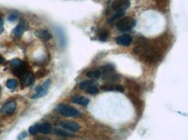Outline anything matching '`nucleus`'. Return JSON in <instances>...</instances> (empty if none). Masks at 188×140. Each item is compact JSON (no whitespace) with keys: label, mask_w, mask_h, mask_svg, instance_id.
<instances>
[{"label":"nucleus","mask_w":188,"mask_h":140,"mask_svg":"<svg viewBox=\"0 0 188 140\" xmlns=\"http://www.w3.org/2000/svg\"><path fill=\"white\" fill-rule=\"evenodd\" d=\"M60 126H62L63 129L69 131H73V132H76L81 129L80 125L76 122H75V121L63 120L60 123Z\"/></svg>","instance_id":"6"},{"label":"nucleus","mask_w":188,"mask_h":140,"mask_svg":"<svg viewBox=\"0 0 188 140\" xmlns=\"http://www.w3.org/2000/svg\"><path fill=\"white\" fill-rule=\"evenodd\" d=\"M71 101L73 103H76L78 105H81V106H87L89 102V100L86 98V97L81 96V95H75L72 97L71 99Z\"/></svg>","instance_id":"12"},{"label":"nucleus","mask_w":188,"mask_h":140,"mask_svg":"<svg viewBox=\"0 0 188 140\" xmlns=\"http://www.w3.org/2000/svg\"><path fill=\"white\" fill-rule=\"evenodd\" d=\"M10 65L14 68L16 71V74L22 75L24 73H25V64L24 62H22L19 59H14L10 62Z\"/></svg>","instance_id":"7"},{"label":"nucleus","mask_w":188,"mask_h":140,"mask_svg":"<svg viewBox=\"0 0 188 140\" xmlns=\"http://www.w3.org/2000/svg\"><path fill=\"white\" fill-rule=\"evenodd\" d=\"M29 132L30 135H37L38 133V126H37V125L30 126L29 128Z\"/></svg>","instance_id":"20"},{"label":"nucleus","mask_w":188,"mask_h":140,"mask_svg":"<svg viewBox=\"0 0 188 140\" xmlns=\"http://www.w3.org/2000/svg\"><path fill=\"white\" fill-rule=\"evenodd\" d=\"M108 36V32H107V31H103V32H101V34H100V39H101V41H106Z\"/></svg>","instance_id":"23"},{"label":"nucleus","mask_w":188,"mask_h":140,"mask_svg":"<svg viewBox=\"0 0 188 140\" xmlns=\"http://www.w3.org/2000/svg\"><path fill=\"white\" fill-rule=\"evenodd\" d=\"M56 111L65 117H77L81 114L76 108L65 104H60L56 107Z\"/></svg>","instance_id":"1"},{"label":"nucleus","mask_w":188,"mask_h":140,"mask_svg":"<svg viewBox=\"0 0 188 140\" xmlns=\"http://www.w3.org/2000/svg\"><path fill=\"white\" fill-rule=\"evenodd\" d=\"M0 93H1V87H0Z\"/></svg>","instance_id":"28"},{"label":"nucleus","mask_w":188,"mask_h":140,"mask_svg":"<svg viewBox=\"0 0 188 140\" xmlns=\"http://www.w3.org/2000/svg\"><path fill=\"white\" fill-rule=\"evenodd\" d=\"M16 109H17V102L15 100H10L5 103L1 107V113L5 116H10L14 113Z\"/></svg>","instance_id":"4"},{"label":"nucleus","mask_w":188,"mask_h":140,"mask_svg":"<svg viewBox=\"0 0 188 140\" xmlns=\"http://www.w3.org/2000/svg\"><path fill=\"white\" fill-rule=\"evenodd\" d=\"M51 85V81L50 80H47L41 85L36 88V93L32 96V99H38L41 97L44 96L47 93L49 87Z\"/></svg>","instance_id":"3"},{"label":"nucleus","mask_w":188,"mask_h":140,"mask_svg":"<svg viewBox=\"0 0 188 140\" xmlns=\"http://www.w3.org/2000/svg\"><path fill=\"white\" fill-rule=\"evenodd\" d=\"M135 25H136L135 19L129 17H126L118 20L116 24V28L120 31H125V30L132 29Z\"/></svg>","instance_id":"2"},{"label":"nucleus","mask_w":188,"mask_h":140,"mask_svg":"<svg viewBox=\"0 0 188 140\" xmlns=\"http://www.w3.org/2000/svg\"><path fill=\"white\" fill-rule=\"evenodd\" d=\"M35 36L44 41H49L52 38V35L45 29H38L35 31Z\"/></svg>","instance_id":"10"},{"label":"nucleus","mask_w":188,"mask_h":140,"mask_svg":"<svg viewBox=\"0 0 188 140\" xmlns=\"http://www.w3.org/2000/svg\"><path fill=\"white\" fill-rule=\"evenodd\" d=\"M101 90L103 91H117V92H124V87H121L120 85H116V86H112V85H106L101 87Z\"/></svg>","instance_id":"14"},{"label":"nucleus","mask_w":188,"mask_h":140,"mask_svg":"<svg viewBox=\"0 0 188 140\" xmlns=\"http://www.w3.org/2000/svg\"><path fill=\"white\" fill-rule=\"evenodd\" d=\"M85 90H86V92H87L88 93H90V94H96V93H99V89H98L97 87H94V86L88 87Z\"/></svg>","instance_id":"19"},{"label":"nucleus","mask_w":188,"mask_h":140,"mask_svg":"<svg viewBox=\"0 0 188 140\" xmlns=\"http://www.w3.org/2000/svg\"><path fill=\"white\" fill-rule=\"evenodd\" d=\"M21 81L25 86L31 85L34 81L33 74L30 72H25L21 75Z\"/></svg>","instance_id":"11"},{"label":"nucleus","mask_w":188,"mask_h":140,"mask_svg":"<svg viewBox=\"0 0 188 140\" xmlns=\"http://www.w3.org/2000/svg\"><path fill=\"white\" fill-rule=\"evenodd\" d=\"M28 29H29V24H27V22L24 20H21L19 24L17 25V27L13 30V33L17 37H21Z\"/></svg>","instance_id":"8"},{"label":"nucleus","mask_w":188,"mask_h":140,"mask_svg":"<svg viewBox=\"0 0 188 140\" xmlns=\"http://www.w3.org/2000/svg\"><path fill=\"white\" fill-rule=\"evenodd\" d=\"M130 6L129 0H115L112 4V8L116 12H124Z\"/></svg>","instance_id":"5"},{"label":"nucleus","mask_w":188,"mask_h":140,"mask_svg":"<svg viewBox=\"0 0 188 140\" xmlns=\"http://www.w3.org/2000/svg\"><path fill=\"white\" fill-rule=\"evenodd\" d=\"M87 76L92 79H99L101 76L100 70H91L87 73Z\"/></svg>","instance_id":"15"},{"label":"nucleus","mask_w":188,"mask_h":140,"mask_svg":"<svg viewBox=\"0 0 188 140\" xmlns=\"http://www.w3.org/2000/svg\"><path fill=\"white\" fill-rule=\"evenodd\" d=\"M4 31V21L0 18V35L3 33Z\"/></svg>","instance_id":"25"},{"label":"nucleus","mask_w":188,"mask_h":140,"mask_svg":"<svg viewBox=\"0 0 188 140\" xmlns=\"http://www.w3.org/2000/svg\"><path fill=\"white\" fill-rule=\"evenodd\" d=\"M55 133H56L57 135L63 136V137H73L72 134H70V133H69V132H66V131H64L58 130V129L55 130Z\"/></svg>","instance_id":"21"},{"label":"nucleus","mask_w":188,"mask_h":140,"mask_svg":"<svg viewBox=\"0 0 188 140\" xmlns=\"http://www.w3.org/2000/svg\"><path fill=\"white\" fill-rule=\"evenodd\" d=\"M123 15H124V12H116V14L112 15L108 19V23L110 24V23L116 21V20H117L118 18H121V17H123Z\"/></svg>","instance_id":"17"},{"label":"nucleus","mask_w":188,"mask_h":140,"mask_svg":"<svg viewBox=\"0 0 188 140\" xmlns=\"http://www.w3.org/2000/svg\"><path fill=\"white\" fill-rule=\"evenodd\" d=\"M18 13H12V14H10V16L8 17V20L10 22H14V21L18 19Z\"/></svg>","instance_id":"22"},{"label":"nucleus","mask_w":188,"mask_h":140,"mask_svg":"<svg viewBox=\"0 0 188 140\" xmlns=\"http://www.w3.org/2000/svg\"><path fill=\"white\" fill-rule=\"evenodd\" d=\"M18 81L15 80V79H10L6 81V87L9 88V89H15L16 87H18Z\"/></svg>","instance_id":"16"},{"label":"nucleus","mask_w":188,"mask_h":140,"mask_svg":"<svg viewBox=\"0 0 188 140\" xmlns=\"http://www.w3.org/2000/svg\"><path fill=\"white\" fill-rule=\"evenodd\" d=\"M37 126H38V132H41L43 134H49L52 131V126L49 123H43L37 125Z\"/></svg>","instance_id":"13"},{"label":"nucleus","mask_w":188,"mask_h":140,"mask_svg":"<svg viewBox=\"0 0 188 140\" xmlns=\"http://www.w3.org/2000/svg\"><path fill=\"white\" fill-rule=\"evenodd\" d=\"M5 62V59L0 55V64H3V63Z\"/></svg>","instance_id":"26"},{"label":"nucleus","mask_w":188,"mask_h":140,"mask_svg":"<svg viewBox=\"0 0 188 140\" xmlns=\"http://www.w3.org/2000/svg\"><path fill=\"white\" fill-rule=\"evenodd\" d=\"M116 43L118 45L127 47V46H129L133 43V38L131 37V36H128V35H122L116 38Z\"/></svg>","instance_id":"9"},{"label":"nucleus","mask_w":188,"mask_h":140,"mask_svg":"<svg viewBox=\"0 0 188 140\" xmlns=\"http://www.w3.org/2000/svg\"><path fill=\"white\" fill-rule=\"evenodd\" d=\"M94 84H95L94 81H85L82 82V83L79 85V87H80L81 89H84V90H85L88 87L94 86Z\"/></svg>","instance_id":"18"},{"label":"nucleus","mask_w":188,"mask_h":140,"mask_svg":"<svg viewBox=\"0 0 188 140\" xmlns=\"http://www.w3.org/2000/svg\"><path fill=\"white\" fill-rule=\"evenodd\" d=\"M37 140H51V139H49L48 138H37Z\"/></svg>","instance_id":"27"},{"label":"nucleus","mask_w":188,"mask_h":140,"mask_svg":"<svg viewBox=\"0 0 188 140\" xmlns=\"http://www.w3.org/2000/svg\"><path fill=\"white\" fill-rule=\"evenodd\" d=\"M26 137H27V133H26L25 131H23V132H21L19 135L18 136V139L23 140V139H24Z\"/></svg>","instance_id":"24"}]
</instances>
